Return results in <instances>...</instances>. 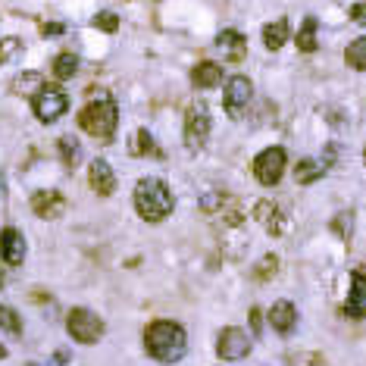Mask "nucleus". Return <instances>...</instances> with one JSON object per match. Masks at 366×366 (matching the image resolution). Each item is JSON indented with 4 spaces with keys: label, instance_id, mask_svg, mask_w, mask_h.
Returning a JSON list of instances; mask_svg holds the SVG:
<instances>
[{
    "label": "nucleus",
    "instance_id": "nucleus-1",
    "mask_svg": "<svg viewBox=\"0 0 366 366\" xmlns=\"http://www.w3.org/2000/svg\"><path fill=\"white\" fill-rule=\"evenodd\" d=\"M144 347L157 363H178L188 351V335L172 319H153L144 328Z\"/></svg>",
    "mask_w": 366,
    "mask_h": 366
},
{
    "label": "nucleus",
    "instance_id": "nucleus-2",
    "mask_svg": "<svg viewBox=\"0 0 366 366\" xmlns=\"http://www.w3.org/2000/svg\"><path fill=\"white\" fill-rule=\"evenodd\" d=\"M172 207H176V201L160 178H141L135 185V213L144 222H163L172 213Z\"/></svg>",
    "mask_w": 366,
    "mask_h": 366
},
{
    "label": "nucleus",
    "instance_id": "nucleus-3",
    "mask_svg": "<svg viewBox=\"0 0 366 366\" xmlns=\"http://www.w3.org/2000/svg\"><path fill=\"white\" fill-rule=\"evenodd\" d=\"M119 126V107L110 94H97V101H91L88 107L78 113V128L91 138H110Z\"/></svg>",
    "mask_w": 366,
    "mask_h": 366
},
{
    "label": "nucleus",
    "instance_id": "nucleus-4",
    "mask_svg": "<svg viewBox=\"0 0 366 366\" xmlns=\"http://www.w3.org/2000/svg\"><path fill=\"white\" fill-rule=\"evenodd\" d=\"M66 332L72 335V341L78 344H97L103 338V319L88 307H76L66 316Z\"/></svg>",
    "mask_w": 366,
    "mask_h": 366
},
{
    "label": "nucleus",
    "instance_id": "nucleus-5",
    "mask_svg": "<svg viewBox=\"0 0 366 366\" xmlns=\"http://www.w3.org/2000/svg\"><path fill=\"white\" fill-rule=\"evenodd\" d=\"M210 110L203 101L191 103L188 110H185V144H188V151H201L203 144H207L210 138Z\"/></svg>",
    "mask_w": 366,
    "mask_h": 366
},
{
    "label": "nucleus",
    "instance_id": "nucleus-6",
    "mask_svg": "<svg viewBox=\"0 0 366 366\" xmlns=\"http://www.w3.org/2000/svg\"><path fill=\"white\" fill-rule=\"evenodd\" d=\"M285 147L272 144L266 147V151L257 153V160H253V176H257L260 185H266V188H272V185L282 182V172H285Z\"/></svg>",
    "mask_w": 366,
    "mask_h": 366
},
{
    "label": "nucleus",
    "instance_id": "nucleus-7",
    "mask_svg": "<svg viewBox=\"0 0 366 366\" xmlns=\"http://www.w3.org/2000/svg\"><path fill=\"white\" fill-rule=\"evenodd\" d=\"M66 110H69V97H66L60 88H47L44 85V88L32 97V113L38 116L41 122H47V126L57 122L60 116H66Z\"/></svg>",
    "mask_w": 366,
    "mask_h": 366
},
{
    "label": "nucleus",
    "instance_id": "nucleus-8",
    "mask_svg": "<svg viewBox=\"0 0 366 366\" xmlns=\"http://www.w3.org/2000/svg\"><path fill=\"white\" fill-rule=\"evenodd\" d=\"M216 353H219L222 360H241L251 353V338H247L244 328L238 326H228L219 332V338H216Z\"/></svg>",
    "mask_w": 366,
    "mask_h": 366
},
{
    "label": "nucleus",
    "instance_id": "nucleus-9",
    "mask_svg": "<svg viewBox=\"0 0 366 366\" xmlns=\"http://www.w3.org/2000/svg\"><path fill=\"white\" fill-rule=\"evenodd\" d=\"M251 97H253L251 78L232 76L226 82V110H228V116H232V119H241V116H244V110H247V103H251Z\"/></svg>",
    "mask_w": 366,
    "mask_h": 366
},
{
    "label": "nucleus",
    "instance_id": "nucleus-10",
    "mask_svg": "<svg viewBox=\"0 0 366 366\" xmlns=\"http://www.w3.org/2000/svg\"><path fill=\"white\" fill-rule=\"evenodd\" d=\"M88 185H91V191H94L97 197H110L116 191V172H113V166L107 163V160H91V166H88Z\"/></svg>",
    "mask_w": 366,
    "mask_h": 366
},
{
    "label": "nucleus",
    "instance_id": "nucleus-11",
    "mask_svg": "<svg viewBox=\"0 0 366 366\" xmlns=\"http://www.w3.org/2000/svg\"><path fill=\"white\" fill-rule=\"evenodd\" d=\"M32 210L38 219H57L66 210V197L57 188H41L32 194Z\"/></svg>",
    "mask_w": 366,
    "mask_h": 366
},
{
    "label": "nucleus",
    "instance_id": "nucleus-12",
    "mask_svg": "<svg viewBox=\"0 0 366 366\" xmlns=\"http://www.w3.org/2000/svg\"><path fill=\"white\" fill-rule=\"evenodd\" d=\"M0 257H3L7 266H19L26 260V235L19 228L7 226L0 232Z\"/></svg>",
    "mask_w": 366,
    "mask_h": 366
},
{
    "label": "nucleus",
    "instance_id": "nucleus-13",
    "mask_svg": "<svg viewBox=\"0 0 366 366\" xmlns=\"http://www.w3.org/2000/svg\"><path fill=\"white\" fill-rule=\"evenodd\" d=\"M216 47L222 51V57H226L228 63H238L247 53V38L241 32H235V28H226V32L216 35Z\"/></svg>",
    "mask_w": 366,
    "mask_h": 366
},
{
    "label": "nucleus",
    "instance_id": "nucleus-14",
    "mask_svg": "<svg viewBox=\"0 0 366 366\" xmlns=\"http://www.w3.org/2000/svg\"><path fill=\"white\" fill-rule=\"evenodd\" d=\"M344 313L360 319L366 316V272L357 269L351 276V294H347V303H344Z\"/></svg>",
    "mask_w": 366,
    "mask_h": 366
},
{
    "label": "nucleus",
    "instance_id": "nucleus-15",
    "mask_svg": "<svg viewBox=\"0 0 366 366\" xmlns=\"http://www.w3.org/2000/svg\"><path fill=\"white\" fill-rule=\"evenodd\" d=\"M253 219L263 226V232H269V235H282L285 232V213L276 207L272 201H260L257 203V210H253Z\"/></svg>",
    "mask_w": 366,
    "mask_h": 366
},
{
    "label": "nucleus",
    "instance_id": "nucleus-16",
    "mask_svg": "<svg viewBox=\"0 0 366 366\" xmlns=\"http://www.w3.org/2000/svg\"><path fill=\"white\" fill-rule=\"evenodd\" d=\"M294 322H297V310L291 301H276L269 307V326L276 328L278 335H288L291 328H294Z\"/></svg>",
    "mask_w": 366,
    "mask_h": 366
},
{
    "label": "nucleus",
    "instance_id": "nucleus-17",
    "mask_svg": "<svg viewBox=\"0 0 366 366\" xmlns=\"http://www.w3.org/2000/svg\"><path fill=\"white\" fill-rule=\"evenodd\" d=\"M191 82H194V88H216V85H222V69L216 63H210V60H203V63H197L194 69H191Z\"/></svg>",
    "mask_w": 366,
    "mask_h": 366
},
{
    "label": "nucleus",
    "instance_id": "nucleus-18",
    "mask_svg": "<svg viewBox=\"0 0 366 366\" xmlns=\"http://www.w3.org/2000/svg\"><path fill=\"white\" fill-rule=\"evenodd\" d=\"M285 41H288V19H276L263 28V44L269 47V51L285 47Z\"/></svg>",
    "mask_w": 366,
    "mask_h": 366
},
{
    "label": "nucleus",
    "instance_id": "nucleus-19",
    "mask_svg": "<svg viewBox=\"0 0 366 366\" xmlns=\"http://www.w3.org/2000/svg\"><path fill=\"white\" fill-rule=\"evenodd\" d=\"M41 88H44V78H41V72H22V76L13 78V91H16V94L35 97Z\"/></svg>",
    "mask_w": 366,
    "mask_h": 366
},
{
    "label": "nucleus",
    "instance_id": "nucleus-20",
    "mask_svg": "<svg viewBox=\"0 0 366 366\" xmlns=\"http://www.w3.org/2000/svg\"><path fill=\"white\" fill-rule=\"evenodd\" d=\"M53 76L60 78V82H66V78H72L78 72V57L72 51H66V53H57V57H53Z\"/></svg>",
    "mask_w": 366,
    "mask_h": 366
},
{
    "label": "nucleus",
    "instance_id": "nucleus-21",
    "mask_svg": "<svg viewBox=\"0 0 366 366\" xmlns=\"http://www.w3.org/2000/svg\"><path fill=\"white\" fill-rule=\"evenodd\" d=\"M322 163H316V160H301V163L294 166V182L297 185H313L322 178Z\"/></svg>",
    "mask_w": 366,
    "mask_h": 366
},
{
    "label": "nucleus",
    "instance_id": "nucleus-22",
    "mask_svg": "<svg viewBox=\"0 0 366 366\" xmlns=\"http://www.w3.org/2000/svg\"><path fill=\"white\" fill-rule=\"evenodd\" d=\"M60 147V160H63V166H78V160H82V147H78V141L72 138V135H63V138L57 141Z\"/></svg>",
    "mask_w": 366,
    "mask_h": 366
},
{
    "label": "nucleus",
    "instance_id": "nucleus-23",
    "mask_svg": "<svg viewBox=\"0 0 366 366\" xmlns=\"http://www.w3.org/2000/svg\"><path fill=\"white\" fill-rule=\"evenodd\" d=\"M132 153L135 157H157V141H153V135L147 132V128H138L135 132V141H132Z\"/></svg>",
    "mask_w": 366,
    "mask_h": 366
},
{
    "label": "nucleus",
    "instance_id": "nucleus-24",
    "mask_svg": "<svg viewBox=\"0 0 366 366\" xmlns=\"http://www.w3.org/2000/svg\"><path fill=\"white\" fill-rule=\"evenodd\" d=\"M344 60H347V66H351V69L366 72V38L351 41V44H347V51H344Z\"/></svg>",
    "mask_w": 366,
    "mask_h": 366
},
{
    "label": "nucleus",
    "instance_id": "nucleus-25",
    "mask_svg": "<svg viewBox=\"0 0 366 366\" xmlns=\"http://www.w3.org/2000/svg\"><path fill=\"white\" fill-rule=\"evenodd\" d=\"M297 47H301L303 53H313L316 47V19L313 16H307V19H303V26H301V32H297Z\"/></svg>",
    "mask_w": 366,
    "mask_h": 366
},
{
    "label": "nucleus",
    "instance_id": "nucleus-26",
    "mask_svg": "<svg viewBox=\"0 0 366 366\" xmlns=\"http://www.w3.org/2000/svg\"><path fill=\"white\" fill-rule=\"evenodd\" d=\"M0 328H3L7 335H13V338H19V335H22L19 313H16L13 307H7V303H0Z\"/></svg>",
    "mask_w": 366,
    "mask_h": 366
},
{
    "label": "nucleus",
    "instance_id": "nucleus-27",
    "mask_svg": "<svg viewBox=\"0 0 366 366\" xmlns=\"http://www.w3.org/2000/svg\"><path fill=\"white\" fill-rule=\"evenodd\" d=\"M276 272H278V257L276 253H266V257L253 266V278H257V282H269Z\"/></svg>",
    "mask_w": 366,
    "mask_h": 366
},
{
    "label": "nucleus",
    "instance_id": "nucleus-28",
    "mask_svg": "<svg viewBox=\"0 0 366 366\" xmlns=\"http://www.w3.org/2000/svg\"><path fill=\"white\" fill-rule=\"evenodd\" d=\"M22 38H13V35H10V38H3L0 41V63H13L16 57H19L22 53Z\"/></svg>",
    "mask_w": 366,
    "mask_h": 366
},
{
    "label": "nucleus",
    "instance_id": "nucleus-29",
    "mask_svg": "<svg viewBox=\"0 0 366 366\" xmlns=\"http://www.w3.org/2000/svg\"><path fill=\"white\" fill-rule=\"evenodd\" d=\"M94 28H101V32H107V35L119 32V16L116 13H97L94 16Z\"/></svg>",
    "mask_w": 366,
    "mask_h": 366
},
{
    "label": "nucleus",
    "instance_id": "nucleus-30",
    "mask_svg": "<svg viewBox=\"0 0 366 366\" xmlns=\"http://www.w3.org/2000/svg\"><path fill=\"white\" fill-rule=\"evenodd\" d=\"M351 222H353L351 213H338V216L332 219V228L341 235V238H351Z\"/></svg>",
    "mask_w": 366,
    "mask_h": 366
},
{
    "label": "nucleus",
    "instance_id": "nucleus-31",
    "mask_svg": "<svg viewBox=\"0 0 366 366\" xmlns=\"http://www.w3.org/2000/svg\"><path fill=\"white\" fill-rule=\"evenodd\" d=\"M351 19L357 22V26H366V0H360V3L351 7Z\"/></svg>",
    "mask_w": 366,
    "mask_h": 366
},
{
    "label": "nucleus",
    "instance_id": "nucleus-32",
    "mask_svg": "<svg viewBox=\"0 0 366 366\" xmlns=\"http://www.w3.org/2000/svg\"><path fill=\"white\" fill-rule=\"evenodd\" d=\"M41 35H44V38H53V35H63V26H60V22H44V26H41Z\"/></svg>",
    "mask_w": 366,
    "mask_h": 366
},
{
    "label": "nucleus",
    "instance_id": "nucleus-33",
    "mask_svg": "<svg viewBox=\"0 0 366 366\" xmlns=\"http://www.w3.org/2000/svg\"><path fill=\"white\" fill-rule=\"evenodd\" d=\"M7 197V178H3V172H0V201Z\"/></svg>",
    "mask_w": 366,
    "mask_h": 366
},
{
    "label": "nucleus",
    "instance_id": "nucleus-34",
    "mask_svg": "<svg viewBox=\"0 0 366 366\" xmlns=\"http://www.w3.org/2000/svg\"><path fill=\"white\" fill-rule=\"evenodd\" d=\"M0 360H7V347L0 344Z\"/></svg>",
    "mask_w": 366,
    "mask_h": 366
},
{
    "label": "nucleus",
    "instance_id": "nucleus-35",
    "mask_svg": "<svg viewBox=\"0 0 366 366\" xmlns=\"http://www.w3.org/2000/svg\"><path fill=\"white\" fill-rule=\"evenodd\" d=\"M0 288H3V269H0Z\"/></svg>",
    "mask_w": 366,
    "mask_h": 366
},
{
    "label": "nucleus",
    "instance_id": "nucleus-36",
    "mask_svg": "<svg viewBox=\"0 0 366 366\" xmlns=\"http://www.w3.org/2000/svg\"><path fill=\"white\" fill-rule=\"evenodd\" d=\"M363 163H366V147H363Z\"/></svg>",
    "mask_w": 366,
    "mask_h": 366
}]
</instances>
